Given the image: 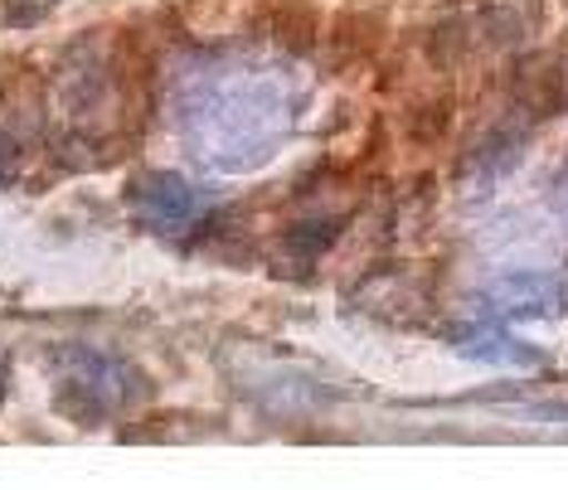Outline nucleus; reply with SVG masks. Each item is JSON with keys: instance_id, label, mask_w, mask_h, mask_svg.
I'll list each match as a JSON object with an SVG mask.
<instances>
[{"instance_id": "nucleus-1", "label": "nucleus", "mask_w": 568, "mask_h": 490, "mask_svg": "<svg viewBox=\"0 0 568 490\" xmlns=\"http://www.w3.org/2000/svg\"><path fill=\"white\" fill-rule=\"evenodd\" d=\"M141 204V214L146 218H156V224H185L190 214H195V200H190V190L180 185V180H151L146 190L136 195Z\"/></svg>"}]
</instances>
